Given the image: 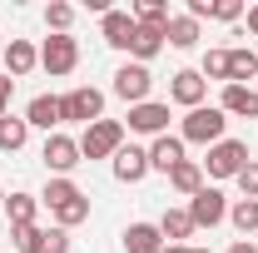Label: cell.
<instances>
[{"instance_id": "obj_24", "label": "cell", "mask_w": 258, "mask_h": 253, "mask_svg": "<svg viewBox=\"0 0 258 253\" xmlns=\"http://www.w3.org/2000/svg\"><path fill=\"white\" fill-rule=\"evenodd\" d=\"M10 243H15L20 253H50V228H40V223L10 228Z\"/></svg>"}, {"instance_id": "obj_28", "label": "cell", "mask_w": 258, "mask_h": 253, "mask_svg": "<svg viewBox=\"0 0 258 253\" xmlns=\"http://www.w3.org/2000/svg\"><path fill=\"white\" fill-rule=\"evenodd\" d=\"M228 223H233L238 233H258V199H238V204L228 209Z\"/></svg>"}, {"instance_id": "obj_21", "label": "cell", "mask_w": 258, "mask_h": 253, "mask_svg": "<svg viewBox=\"0 0 258 253\" xmlns=\"http://www.w3.org/2000/svg\"><path fill=\"white\" fill-rule=\"evenodd\" d=\"M258 80V55L248 45H238V50H228V85H248Z\"/></svg>"}, {"instance_id": "obj_36", "label": "cell", "mask_w": 258, "mask_h": 253, "mask_svg": "<svg viewBox=\"0 0 258 253\" xmlns=\"http://www.w3.org/2000/svg\"><path fill=\"white\" fill-rule=\"evenodd\" d=\"M243 15H248V30L258 35V5H248V10H243Z\"/></svg>"}, {"instance_id": "obj_25", "label": "cell", "mask_w": 258, "mask_h": 253, "mask_svg": "<svg viewBox=\"0 0 258 253\" xmlns=\"http://www.w3.org/2000/svg\"><path fill=\"white\" fill-rule=\"evenodd\" d=\"M159 233H164V243H179V238H189V233H194V219H189V209H164V219H159Z\"/></svg>"}, {"instance_id": "obj_15", "label": "cell", "mask_w": 258, "mask_h": 253, "mask_svg": "<svg viewBox=\"0 0 258 253\" xmlns=\"http://www.w3.org/2000/svg\"><path fill=\"white\" fill-rule=\"evenodd\" d=\"M30 70H40V50H35L30 40H10L5 45V75L10 80H25Z\"/></svg>"}, {"instance_id": "obj_17", "label": "cell", "mask_w": 258, "mask_h": 253, "mask_svg": "<svg viewBox=\"0 0 258 253\" xmlns=\"http://www.w3.org/2000/svg\"><path fill=\"white\" fill-rule=\"evenodd\" d=\"M124 253H164L159 223H129L124 228Z\"/></svg>"}, {"instance_id": "obj_4", "label": "cell", "mask_w": 258, "mask_h": 253, "mask_svg": "<svg viewBox=\"0 0 258 253\" xmlns=\"http://www.w3.org/2000/svg\"><path fill=\"white\" fill-rule=\"evenodd\" d=\"M75 65H80V40H75V35H50V40L40 45V70H45L50 80L75 75Z\"/></svg>"}, {"instance_id": "obj_26", "label": "cell", "mask_w": 258, "mask_h": 253, "mask_svg": "<svg viewBox=\"0 0 258 253\" xmlns=\"http://www.w3.org/2000/svg\"><path fill=\"white\" fill-rule=\"evenodd\" d=\"M70 199H80V184H75V179H50V184H45V194H40V204H45L50 214H55V209H64Z\"/></svg>"}, {"instance_id": "obj_13", "label": "cell", "mask_w": 258, "mask_h": 253, "mask_svg": "<svg viewBox=\"0 0 258 253\" xmlns=\"http://www.w3.org/2000/svg\"><path fill=\"white\" fill-rule=\"evenodd\" d=\"M25 124H30V129H45V134H55V129L64 124V119H60V95H35L30 104H25Z\"/></svg>"}, {"instance_id": "obj_30", "label": "cell", "mask_w": 258, "mask_h": 253, "mask_svg": "<svg viewBox=\"0 0 258 253\" xmlns=\"http://www.w3.org/2000/svg\"><path fill=\"white\" fill-rule=\"evenodd\" d=\"M45 25H50V35H70V25H75V5L50 0V5H45Z\"/></svg>"}, {"instance_id": "obj_6", "label": "cell", "mask_w": 258, "mask_h": 253, "mask_svg": "<svg viewBox=\"0 0 258 253\" xmlns=\"http://www.w3.org/2000/svg\"><path fill=\"white\" fill-rule=\"evenodd\" d=\"M40 159H45V169L55 174V179H70V169L80 164V139H70V134H45V149H40Z\"/></svg>"}, {"instance_id": "obj_2", "label": "cell", "mask_w": 258, "mask_h": 253, "mask_svg": "<svg viewBox=\"0 0 258 253\" xmlns=\"http://www.w3.org/2000/svg\"><path fill=\"white\" fill-rule=\"evenodd\" d=\"M124 149V124L119 119H95L80 134V159H114Z\"/></svg>"}, {"instance_id": "obj_8", "label": "cell", "mask_w": 258, "mask_h": 253, "mask_svg": "<svg viewBox=\"0 0 258 253\" xmlns=\"http://www.w3.org/2000/svg\"><path fill=\"white\" fill-rule=\"evenodd\" d=\"M149 90H154L149 65H119V70H114V95L124 99L129 109H134V104H144V99H149Z\"/></svg>"}, {"instance_id": "obj_40", "label": "cell", "mask_w": 258, "mask_h": 253, "mask_svg": "<svg viewBox=\"0 0 258 253\" xmlns=\"http://www.w3.org/2000/svg\"><path fill=\"white\" fill-rule=\"evenodd\" d=\"M189 253H209V248H189Z\"/></svg>"}, {"instance_id": "obj_16", "label": "cell", "mask_w": 258, "mask_h": 253, "mask_svg": "<svg viewBox=\"0 0 258 253\" xmlns=\"http://www.w3.org/2000/svg\"><path fill=\"white\" fill-rule=\"evenodd\" d=\"M174 164H184V139H179V134H159V139L149 144V169L169 174Z\"/></svg>"}, {"instance_id": "obj_14", "label": "cell", "mask_w": 258, "mask_h": 253, "mask_svg": "<svg viewBox=\"0 0 258 253\" xmlns=\"http://www.w3.org/2000/svg\"><path fill=\"white\" fill-rule=\"evenodd\" d=\"M144 174H149V149L124 144V149L114 154V179H119V184H139Z\"/></svg>"}, {"instance_id": "obj_10", "label": "cell", "mask_w": 258, "mask_h": 253, "mask_svg": "<svg viewBox=\"0 0 258 253\" xmlns=\"http://www.w3.org/2000/svg\"><path fill=\"white\" fill-rule=\"evenodd\" d=\"M169 99L184 104V109H199V104L209 99V80H204L199 70H179V75L169 80Z\"/></svg>"}, {"instance_id": "obj_29", "label": "cell", "mask_w": 258, "mask_h": 253, "mask_svg": "<svg viewBox=\"0 0 258 253\" xmlns=\"http://www.w3.org/2000/svg\"><path fill=\"white\" fill-rule=\"evenodd\" d=\"M85 219H90V199H85V194H80V199H70L64 209H55V228H64V233H70L75 223H85Z\"/></svg>"}, {"instance_id": "obj_34", "label": "cell", "mask_w": 258, "mask_h": 253, "mask_svg": "<svg viewBox=\"0 0 258 253\" xmlns=\"http://www.w3.org/2000/svg\"><path fill=\"white\" fill-rule=\"evenodd\" d=\"M10 90H15V80H10V75H0V119L10 114Z\"/></svg>"}, {"instance_id": "obj_32", "label": "cell", "mask_w": 258, "mask_h": 253, "mask_svg": "<svg viewBox=\"0 0 258 253\" xmlns=\"http://www.w3.org/2000/svg\"><path fill=\"white\" fill-rule=\"evenodd\" d=\"M209 20H224V25H233V20H243V5H238V0H214Z\"/></svg>"}, {"instance_id": "obj_20", "label": "cell", "mask_w": 258, "mask_h": 253, "mask_svg": "<svg viewBox=\"0 0 258 253\" xmlns=\"http://www.w3.org/2000/svg\"><path fill=\"white\" fill-rule=\"evenodd\" d=\"M35 214H40V199L35 194H5V219H10V228L35 223Z\"/></svg>"}, {"instance_id": "obj_27", "label": "cell", "mask_w": 258, "mask_h": 253, "mask_svg": "<svg viewBox=\"0 0 258 253\" xmlns=\"http://www.w3.org/2000/svg\"><path fill=\"white\" fill-rule=\"evenodd\" d=\"M129 15H134V25H154V30H164V25H169V0H139Z\"/></svg>"}, {"instance_id": "obj_18", "label": "cell", "mask_w": 258, "mask_h": 253, "mask_svg": "<svg viewBox=\"0 0 258 253\" xmlns=\"http://www.w3.org/2000/svg\"><path fill=\"white\" fill-rule=\"evenodd\" d=\"M169 184H174V194H184V199H194V194L204 189V164H194V159H184V164H174V169H169Z\"/></svg>"}, {"instance_id": "obj_7", "label": "cell", "mask_w": 258, "mask_h": 253, "mask_svg": "<svg viewBox=\"0 0 258 253\" xmlns=\"http://www.w3.org/2000/svg\"><path fill=\"white\" fill-rule=\"evenodd\" d=\"M189 219H194V228H219V223L228 219V199H224V189L204 184V189L189 199Z\"/></svg>"}, {"instance_id": "obj_35", "label": "cell", "mask_w": 258, "mask_h": 253, "mask_svg": "<svg viewBox=\"0 0 258 253\" xmlns=\"http://www.w3.org/2000/svg\"><path fill=\"white\" fill-rule=\"evenodd\" d=\"M50 253H70V233L64 228H50Z\"/></svg>"}, {"instance_id": "obj_38", "label": "cell", "mask_w": 258, "mask_h": 253, "mask_svg": "<svg viewBox=\"0 0 258 253\" xmlns=\"http://www.w3.org/2000/svg\"><path fill=\"white\" fill-rule=\"evenodd\" d=\"M164 253H189V243H164Z\"/></svg>"}, {"instance_id": "obj_37", "label": "cell", "mask_w": 258, "mask_h": 253, "mask_svg": "<svg viewBox=\"0 0 258 253\" xmlns=\"http://www.w3.org/2000/svg\"><path fill=\"white\" fill-rule=\"evenodd\" d=\"M228 253H258V248H253V243H248V238H238V243H233V248H228Z\"/></svg>"}, {"instance_id": "obj_19", "label": "cell", "mask_w": 258, "mask_h": 253, "mask_svg": "<svg viewBox=\"0 0 258 253\" xmlns=\"http://www.w3.org/2000/svg\"><path fill=\"white\" fill-rule=\"evenodd\" d=\"M25 139H30L25 114H5V119H0V154H20V149H25Z\"/></svg>"}, {"instance_id": "obj_3", "label": "cell", "mask_w": 258, "mask_h": 253, "mask_svg": "<svg viewBox=\"0 0 258 253\" xmlns=\"http://www.w3.org/2000/svg\"><path fill=\"white\" fill-rule=\"evenodd\" d=\"M60 119L64 124H95V119H104V95H99L95 85H80V90H70V95H60Z\"/></svg>"}, {"instance_id": "obj_39", "label": "cell", "mask_w": 258, "mask_h": 253, "mask_svg": "<svg viewBox=\"0 0 258 253\" xmlns=\"http://www.w3.org/2000/svg\"><path fill=\"white\" fill-rule=\"evenodd\" d=\"M0 214H5V189H0Z\"/></svg>"}, {"instance_id": "obj_31", "label": "cell", "mask_w": 258, "mask_h": 253, "mask_svg": "<svg viewBox=\"0 0 258 253\" xmlns=\"http://www.w3.org/2000/svg\"><path fill=\"white\" fill-rule=\"evenodd\" d=\"M199 75H204V80H219V85H228V50H209Z\"/></svg>"}, {"instance_id": "obj_22", "label": "cell", "mask_w": 258, "mask_h": 253, "mask_svg": "<svg viewBox=\"0 0 258 253\" xmlns=\"http://www.w3.org/2000/svg\"><path fill=\"white\" fill-rule=\"evenodd\" d=\"M164 45V30H154V25H139V35H134V45H129V55H134V65H149L154 55H159Z\"/></svg>"}, {"instance_id": "obj_9", "label": "cell", "mask_w": 258, "mask_h": 253, "mask_svg": "<svg viewBox=\"0 0 258 253\" xmlns=\"http://www.w3.org/2000/svg\"><path fill=\"white\" fill-rule=\"evenodd\" d=\"M124 129H129V134H149V139L169 134V104H159V99H144V104H134Z\"/></svg>"}, {"instance_id": "obj_11", "label": "cell", "mask_w": 258, "mask_h": 253, "mask_svg": "<svg viewBox=\"0 0 258 253\" xmlns=\"http://www.w3.org/2000/svg\"><path fill=\"white\" fill-rule=\"evenodd\" d=\"M219 109L233 114V119H258V90H253V85H224Z\"/></svg>"}, {"instance_id": "obj_12", "label": "cell", "mask_w": 258, "mask_h": 253, "mask_svg": "<svg viewBox=\"0 0 258 253\" xmlns=\"http://www.w3.org/2000/svg\"><path fill=\"white\" fill-rule=\"evenodd\" d=\"M99 30H104V45L129 50V45H134V35H139V25H134V15H129V10H109V15H99Z\"/></svg>"}, {"instance_id": "obj_41", "label": "cell", "mask_w": 258, "mask_h": 253, "mask_svg": "<svg viewBox=\"0 0 258 253\" xmlns=\"http://www.w3.org/2000/svg\"><path fill=\"white\" fill-rule=\"evenodd\" d=\"M253 90H258V85H253Z\"/></svg>"}, {"instance_id": "obj_23", "label": "cell", "mask_w": 258, "mask_h": 253, "mask_svg": "<svg viewBox=\"0 0 258 253\" xmlns=\"http://www.w3.org/2000/svg\"><path fill=\"white\" fill-rule=\"evenodd\" d=\"M164 40H169L174 50H194V45H199V20H189V15H169Z\"/></svg>"}, {"instance_id": "obj_1", "label": "cell", "mask_w": 258, "mask_h": 253, "mask_svg": "<svg viewBox=\"0 0 258 253\" xmlns=\"http://www.w3.org/2000/svg\"><path fill=\"white\" fill-rule=\"evenodd\" d=\"M179 139H184V144H209V149H214L219 139H228V114L219 109V104H199V109L184 114Z\"/></svg>"}, {"instance_id": "obj_5", "label": "cell", "mask_w": 258, "mask_h": 253, "mask_svg": "<svg viewBox=\"0 0 258 253\" xmlns=\"http://www.w3.org/2000/svg\"><path fill=\"white\" fill-rule=\"evenodd\" d=\"M248 144L243 139H219L214 149H209V159H204V174L209 179H238V169L248 164Z\"/></svg>"}, {"instance_id": "obj_33", "label": "cell", "mask_w": 258, "mask_h": 253, "mask_svg": "<svg viewBox=\"0 0 258 253\" xmlns=\"http://www.w3.org/2000/svg\"><path fill=\"white\" fill-rule=\"evenodd\" d=\"M238 189H243V199H258V159H248L238 169Z\"/></svg>"}]
</instances>
